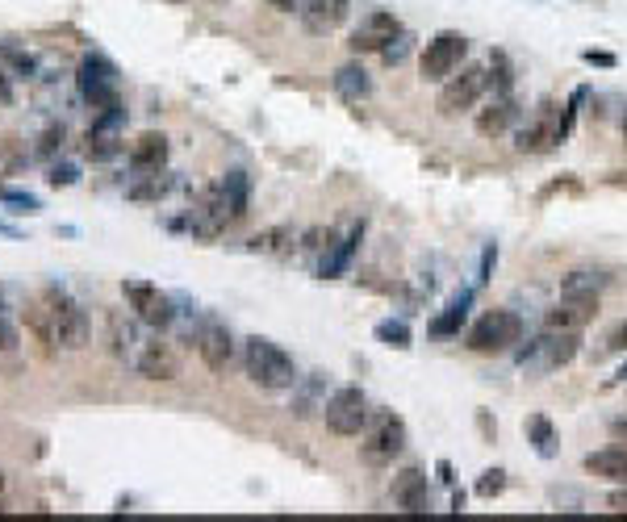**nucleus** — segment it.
<instances>
[{
	"instance_id": "obj_1",
	"label": "nucleus",
	"mask_w": 627,
	"mask_h": 522,
	"mask_svg": "<svg viewBox=\"0 0 627 522\" xmlns=\"http://www.w3.org/2000/svg\"><path fill=\"white\" fill-rule=\"evenodd\" d=\"M26 326L46 351H80L92 339L88 314L80 310V301L67 297L63 289H42L26 305Z\"/></svg>"
},
{
	"instance_id": "obj_2",
	"label": "nucleus",
	"mask_w": 627,
	"mask_h": 522,
	"mask_svg": "<svg viewBox=\"0 0 627 522\" xmlns=\"http://www.w3.org/2000/svg\"><path fill=\"white\" fill-rule=\"evenodd\" d=\"M577 351H582V330H552V326H544V335L515 347V364L527 376H552V372L569 368L577 360Z\"/></svg>"
},
{
	"instance_id": "obj_3",
	"label": "nucleus",
	"mask_w": 627,
	"mask_h": 522,
	"mask_svg": "<svg viewBox=\"0 0 627 522\" xmlns=\"http://www.w3.org/2000/svg\"><path fill=\"white\" fill-rule=\"evenodd\" d=\"M243 368H247V381L255 389H264V393H285L297 385V364H293V355L281 347V343H272V339H247L243 347Z\"/></svg>"
},
{
	"instance_id": "obj_4",
	"label": "nucleus",
	"mask_w": 627,
	"mask_h": 522,
	"mask_svg": "<svg viewBox=\"0 0 627 522\" xmlns=\"http://www.w3.org/2000/svg\"><path fill=\"white\" fill-rule=\"evenodd\" d=\"M523 343V318L515 310H485L469 335H464V347L473 355H502V351H515Z\"/></svg>"
},
{
	"instance_id": "obj_5",
	"label": "nucleus",
	"mask_w": 627,
	"mask_h": 522,
	"mask_svg": "<svg viewBox=\"0 0 627 522\" xmlns=\"http://www.w3.org/2000/svg\"><path fill=\"white\" fill-rule=\"evenodd\" d=\"M485 88H490V67L464 63L460 71H452V76L444 80V88H439L435 113H439V117H460V113H469V109L485 97Z\"/></svg>"
},
{
	"instance_id": "obj_6",
	"label": "nucleus",
	"mask_w": 627,
	"mask_h": 522,
	"mask_svg": "<svg viewBox=\"0 0 627 522\" xmlns=\"http://www.w3.org/2000/svg\"><path fill=\"white\" fill-rule=\"evenodd\" d=\"M76 88L92 109H109L122 105V76L105 55H84L76 67Z\"/></svg>"
},
{
	"instance_id": "obj_7",
	"label": "nucleus",
	"mask_w": 627,
	"mask_h": 522,
	"mask_svg": "<svg viewBox=\"0 0 627 522\" xmlns=\"http://www.w3.org/2000/svg\"><path fill=\"white\" fill-rule=\"evenodd\" d=\"M368 397L360 385H339L331 397H327V410H322V422H327V431L339 435V439H356L364 435L368 426Z\"/></svg>"
},
{
	"instance_id": "obj_8",
	"label": "nucleus",
	"mask_w": 627,
	"mask_h": 522,
	"mask_svg": "<svg viewBox=\"0 0 627 522\" xmlns=\"http://www.w3.org/2000/svg\"><path fill=\"white\" fill-rule=\"evenodd\" d=\"M464 55H469V38H464L460 30H439L423 46V55H418V71H423L427 84H444L452 71H460Z\"/></svg>"
},
{
	"instance_id": "obj_9",
	"label": "nucleus",
	"mask_w": 627,
	"mask_h": 522,
	"mask_svg": "<svg viewBox=\"0 0 627 522\" xmlns=\"http://www.w3.org/2000/svg\"><path fill=\"white\" fill-rule=\"evenodd\" d=\"M406 452V422L398 414H377L373 422L364 426V443H360V456L364 464L385 468Z\"/></svg>"
},
{
	"instance_id": "obj_10",
	"label": "nucleus",
	"mask_w": 627,
	"mask_h": 522,
	"mask_svg": "<svg viewBox=\"0 0 627 522\" xmlns=\"http://www.w3.org/2000/svg\"><path fill=\"white\" fill-rule=\"evenodd\" d=\"M122 293H126V305H130L134 318L143 322V326H151V330L176 326V301H172L168 293H159L155 284H147V280H126Z\"/></svg>"
},
{
	"instance_id": "obj_11",
	"label": "nucleus",
	"mask_w": 627,
	"mask_h": 522,
	"mask_svg": "<svg viewBox=\"0 0 627 522\" xmlns=\"http://www.w3.org/2000/svg\"><path fill=\"white\" fill-rule=\"evenodd\" d=\"M402 34V21L393 17L389 9H373L364 13V21L352 30V38H347V46H352V55H368V51H385V46Z\"/></svg>"
},
{
	"instance_id": "obj_12",
	"label": "nucleus",
	"mask_w": 627,
	"mask_h": 522,
	"mask_svg": "<svg viewBox=\"0 0 627 522\" xmlns=\"http://www.w3.org/2000/svg\"><path fill=\"white\" fill-rule=\"evenodd\" d=\"M598 318V297L594 293H561V301L544 314V326L552 330H586Z\"/></svg>"
},
{
	"instance_id": "obj_13",
	"label": "nucleus",
	"mask_w": 627,
	"mask_h": 522,
	"mask_svg": "<svg viewBox=\"0 0 627 522\" xmlns=\"http://www.w3.org/2000/svg\"><path fill=\"white\" fill-rule=\"evenodd\" d=\"M105 343H109V351H113V360H122L126 368H134L138 351L147 347L143 330H138V318L130 322V318H122V314H105Z\"/></svg>"
},
{
	"instance_id": "obj_14",
	"label": "nucleus",
	"mask_w": 627,
	"mask_h": 522,
	"mask_svg": "<svg viewBox=\"0 0 627 522\" xmlns=\"http://www.w3.org/2000/svg\"><path fill=\"white\" fill-rule=\"evenodd\" d=\"M393 506L402 514H431V485L423 468H402L393 477Z\"/></svg>"
},
{
	"instance_id": "obj_15",
	"label": "nucleus",
	"mask_w": 627,
	"mask_h": 522,
	"mask_svg": "<svg viewBox=\"0 0 627 522\" xmlns=\"http://www.w3.org/2000/svg\"><path fill=\"white\" fill-rule=\"evenodd\" d=\"M197 351L209 372H226L230 360H235V339H230V330L222 322L209 318L201 330H197Z\"/></svg>"
},
{
	"instance_id": "obj_16",
	"label": "nucleus",
	"mask_w": 627,
	"mask_h": 522,
	"mask_svg": "<svg viewBox=\"0 0 627 522\" xmlns=\"http://www.w3.org/2000/svg\"><path fill=\"white\" fill-rule=\"evenodd\" d=\"M347 13H352V0H310L297 17H301V30H306V34L327 38L347 21Z\"/></svg>"
},
{
	"instance_id": "obj_17",
	"label": "nucleus",
	"mask_w": 627,
	"mask_h": 522,
	"mask_svg": "<svg viewBox=\"0 0 627 522\" xmlns=\"http://www.w3.org/2000/svg\"><path fill=\"white\" fill-rule=\"evenodd\" d=\"M134 372L147 376V381H176V376H180V360H176V351L168 343L147 339V347L138 351V360H134Z\"/></svg>"
},
{
	"instance_id": "obj_18",
	"label": "nucleus",
	"mask_w": 627,
	"mask_h": 522,
	"mask_svg": "<svg viewBox=\"0 0 627 522\" xmlns=\"http://www.w3.org/2000/svg\"><path fill=\"white\" fill-rule=\"evenodd\" d=\"M168 168V134H138L134 147H130V172L134 176H147V172H164Z\"/></svg>"
},
{
	"instance_id": "obj_19",
	"label": "nucleus",
	"mask_w": 627,
	"mask_h": 522,
	"mask_svg": "<svg viewBox=\"0 0 627 522\" xmlns=\"http://www.w3.org/2000/svg\"><path fill=\"white\" fill-rule=\"evenodd\" d=\"M327 410V372H310V376H297L293 385V414L297 418H310Z\"/></svg>"
},
{
	"instance_id": "obj_20",
	"label": "nucleus",
	"mask_w": 627,
	"mask_h": 522,
	"mask_svg": "<svg viewBox=\"0 0 627 522\" xmlns=\"http://www.w3.org/2000/svg\"><path fill=\"white\" fill-rule=\"evenodd\" d=\"M515 122H519V105H515V97H494L490 109H477V117H473V126H477L481 138H502Z\"/></svg>"
},
{
	"instance_id": "obj_21",
	"label": "nucleus",
	"mask_w": 627,
	"mask_h": 522,
	"mask_svg": "<svg viewBox=\"0 0 627 522\" xmlns=\"http://www.w3.org/2000/svg\"><path fill=\"white\" fill-rule=\"evenodd\" d=\"M360 243H364V222H360V226H352V234H347V239H335L327 251H322L318 276H322V280L343 276V272H347V264H352V255H356V247H360Z\"/></svg>"
},
{
	"instance_id": "obj_22",
	"label": "nucleus",
	"mask_w": 627,
	"mask_h": 522,
	"mask_svg": "<svg viewBox=\"0 0 627 522\" xmlns=\"http://www.w3.org/2000/svg\"><path fill=\"white\" fill-rule=\"evenodd\" d=\"M586 472L598 481H611V485H627V447H602V452H590Z\"/></svg>"
},
{
	"instance_id": "obj_23",
	"label": "nucleus",
	"mask_w": 627,
	"mask_h": 522,
	"mask_svg": "<svg viewBox=\"0 0 627 522\" xmlns=\"http://www.w3.org/2000/svg\"><path fill=\"white\" fill-rule=\"evenodd\" d=\"M331 84H335V92H339L347 105H360V101L373 97V80H368V71L360 63H343L335 76H331Z\"/></svg>"
},
{
	"instance_id": "obj_24",
	"label": "nucleus",
	"mask_w": 627,
	"mask_h": 522,
	"mask_svg": "<svg viewBox=\"0 0 627 522\" xmlns=\"http://www.w3.org/2000/svg\"><path fill=\"white\" fill-rule=\"evenodd\" d=\"M469 305H473V289L456 293V297L448 301V310L427 322V335H431V339H452V335H460L464 318H469Z\"/></svg>"
},
{
	"instance_id": "obj_25",
	"label": "nucleus",
	"mask_w": 627,
	"mask_h": 522,
	"mask_svg": "<svg viewBox=\"0 0 627 522\" xmlns=\"http://www.w3.org/2000/svg\"><path fill=\"white\" fill-rule=\"evenodd\" d=\"M222 201H226V209H230V218H247V201H251V180H247V172H226L222 176Z\"/></svg>"
},
{
	"instance_id": "obj_26",
	"label": "nucleus",
	"mask_w": 627,
	"mask_h": 522,
	"mask_svg": "<svg viewBox=\"0 0 627 522\" xmlns=\"http://www.w3.org/2000/svg\"><path fill=\"white\" fill-rule=\"evenodd\" d=\"M84 155H88L92 163H109L113 155H122V138H118V130H109V126H97V122H92V130H88V138H84Z\"/></svg>"
},
{
	"instance_id": "obj_27",
	"label": "nucleus",
	"mask_w": 627,
	"mask_h": 522,
	"mask_svg": "<svg viewBox=\"0 0 627 522\" xmlns=\"http://www.w3.org/2000/svg\"><path fill=\"white\" fill-rule=\"evenodd\" d=\"M611 284V276L602 272V268H573L565 280H561V293H602Z\"/></svg>"
},
{
	"instance_id": "obj_28",
	"label": "nucleus",
	"mask_w": 627,
	"mask_h": 522,
	"mask_svg": "<svg viewBox=\"0 0 627 522\" xmlns=\"http://www.w3.org/2000/svg\"><path fill=\"white\" fill-rule=\"evenodd\" d=\"M247 251L285 255V251H293V230H289V226H272V230H264V234H255V239L247 243Z\"/></svg>"
},
{
	"instance_id": "obj_29",
	"label": "nucleus",
	"mask_w": 627,
	"mask_h": 522,
	"mask_svg": "<svg viewBox=\"0 0 627 522\" xmlns=\"http://www.w3.org/2000/svg\"><path fill=\"white\" fill-rule=\"evenodd\" d=\"M527 439H531V447L544 456V460H552L556 456V426L544 418V414H536V418H527Z\"/></svg>"
},
{
	"instance_id": "obj_30",
	"label": "nucleus",
	"mask_w": 627,
	"mask_h": 522,
	"mask_svg": "<svg viewBox=\"0 0 627 522\" xmlns=\"http://www.w3.org/2000/svg\"><path fill=\"white\" fill-rule=\"evenodd\" d=\"M168 193H172V176H164V172H147V176H138V184H130L134 201H159Z\"/></svg>"
},
{
	"instance_id": "obj_31",
	"label": "nucleus",
	"mask_w": 627,
	"mask_h": 522,
	"mask_svg": "<svg viewBox=\"0 0 627 522\" xmlns=\"http://www.w3.org/2000/svg\"><path fill=\"white\" fill-rule=\"evenodd\" d=\"M377 339H381L385 347L406 351V347H410V326H406L402 318H385V322H377Z\"/></svg>"
},
{
	"instance_id": "obj_32",
	"label": "nucleus",
	"mask_w": 627,
	"mask_h": 522,
	"mask_svg": "<svg viewBox=\"0 0 627 522\" xmlns=\"http://www.w3.org/2000/svg\"><path fill=\"white\" fill-rule=\"evenodd\" d=\"M490 88L498 92V97H510V88H515V71H510V63H506V55L502 51H494V59H490Z\"/></svg>"
},
{
	"instance_id": "obj_33",
	"label": "nucleus",
	"mask_w": 627,
	"mask_h": 522,
	"mask_svg": "<svg viewBox=\"0 0 627 522\" xmlns=\"http://www.w3.org/2000/svg\"><path fill=\"white\" fill-rule=\"evenodd\" d=\"M0 201L13 205V213H38L42 209V201L34 193H21V188H5V184H0Z\"/></svg>"
},
{
	"instance_id": "obj_34",
	"label": "nucleus",
	"mask_w": 627,
	"mask_h": 522,
	"mask_svg": "<svg viewBox=\"0 0 627 522\" xmlns=\"http://www.w3.org/2000/svg\"><path fill=\"white\" fill-rule=\"evenodd\" d=\"M410 46H414V38L402 30L398 38H393L389 46H385V51H381V59L389 63V67H398V63H406V55H410Z\"/></svg>"
},
{
	"instance_id": "obj_35",
	"label": "nucleus",
	"mask_w": 627,
	"mask_h": 522,
	"mask_svg": "<svg viewBox=\"0 0 627 522\" xmlns=\"http://www.w3.org/2000/svg\"><path fill=\"white\" fill-rule=\"evenodd\" d=\"M506 489V472L502 468H485L481 481H477V497H498Z\"/></svg>"
},
{
	"instance_id": "obj_36",
	"label": "nucleus",
	"mask_w": 627,
	"mask_h": 522,
	"mask_svg": "<svg viewBox=\"0 0 627 522\" xmlns=\"http://www.w3.org/2000/svg\"><path fill=\"white\" fill-rule=\"evenodd\" d=\"M335 243V230H306V234H301V247H306V251H327Z\"/></svg>"
},
{
	"instance_id": "obj_37",
	"label": "nucleus",
	"mask_w": 627,
	"mask_h": 522,
	"mask_svg": "<svg viewBox=\"0 0 627 522\" xmlns=\"http://www.w3.org/2000/svg\"><path fill=\"white\" fill-rule=\"evenodd\" d=\"M46 180H51L55 188H67V184H76V180H80V172L72 168V163H55L51 176H46Z\"/></svg>"
},
{
	"instance_id": "obj_38",
	"label": "nucleus",
	"mask_w": 627,
	"mask_h": 522,
	"mask_svg": "<svg viewBox=\"0 0 627 522\" xmlns=\"http://www.w3.org/2000/svg\"><path fill=\"white\" fill-rule=\"evenodd\" d=\"M55 147H63V126H51L38 142V155H55Z\"/></svg>"
},
{
	"instance_id": "obj_39",
	"label": "nucleus",
	"mask_w": 627,
	"mask_h": 522,
	"mask_svg": "<svg viewBox=\"0 0 627 522\" xmlns=\"http://www.w3.org/2000/svg\"><path fill=\"white\" fill-rule=\"evenodd\" d=\"M17 347V326L5 318V310H0V351H13Z\"/></svg>"
},
{
	"instance_id": "obj_40",
	"label": "nucleus",
	"mask_w": 627,
	"mask_h": 522,
	"mask_svg": "<svg viewBox=\"0 0 627 522\" xmlns=\"http://www.w3.org/2000/svg\"><path fill=\"white\" fill-rule=\"evenodd\" d=\"M582 59H586V63H594V67H619V59H615L611 51H594V46H586Z\"/></svg>"
},
{
	"instance_id": "obj_41",
	"label": "nucleus",
	"mask_w": 627,
	"mask_h": 522,
	"mask_svg": "<svg viewBox=\"0 0 627 522\" xmlns=\"http://www.w3.org/2000/svg\"><path fill=\"white\" fill-rule=\"evenodd\" d=\"M607 351H627V318L607 335Z\"/></svg>"
},
{
	"instance_id": "obj_42",
	"label": "nucleus",
	"mask_w": 627,
	"mask_h": 522,
	"mask_svg": "<svg viewBox=\"0 0 627 522\" xmlns=\"http://www.w3.org/2000/svg\"><path fill=\"white\" fill-rule=\"evenodd\" d=\"M494 264H498V251H494V247H485V255H481V276H477L481 284L490 280V268H494Z\"/></svg>"
},
{
	"instance_id": "obj_43",
	"label": "nucleus",
	"mask_w": 627,
	"mask_h": 522,
	"mask_svg": "<svg viewBox=\"0 0 627 522\" xmlns=\"http://www.w3.org/2000/svg\"><path fill=\"white\" fill-rule=\"evenodd\" d=\"M607 506H611L615 514H627V485H623V489H615V493L607 497Z\"/></svg>"
},
{
	"instance_id": "obj_44",
	"label": "nucleus",
	"mask_w": 627,
	"mask_h": 522,
	"mask_svg": "<svg viewBox=\"0 0 627 522\" xmlns=\"http://www.w3.org/2000/svg\"><path fill=\"white\" fill-rule=\"evenodd\" d=\"M435 472H439V481H444V485H456V477H452V464H448V460H439V464H435Z\"/></svg>"
},
{
	"instance_id": "obj_45",
	"label": "nucleus",
	"mask_w": 627,
	"mask_h": 522,
	"mask_svg": "<svg viewBox=\"0 0 627 522\" xmlns=\"http://www.w3.org/2000/svg\"><path fill=\"white\" fill-rule=\"evenodd\" d=\"M611 435H615L619 443H627V418H619V422H611Z\"/></svg>"
},
{
	"instance_id": "obj_46",
	"label": "nucleus",
	"mask_w": 627,
	"mask_h": 522,
	"mask_svg": "<svg viewBox=\"0 0 627 522\" xmlns=\"http://www.w3.org/2000/svg\"><path fill=\"white\" fill-rule=\"evenodd\" d=\"M0 497H5V472H0Z\"/></svg>"
},
{
	"instance_id": "obj_47",
	"label": "nucleus",
	"mask_w": 627,
	"mask_h": 522,
	"mask_svg": "<svg viewBox=\"0 0 627 522\" xmlns=\"http://www.w3.org/2000/svg\"><path fill=\"white\" fill-rule=\"evenodd\" d=\"M623 142H627V122H623Z\"/></svg>"
}]
</instances>
